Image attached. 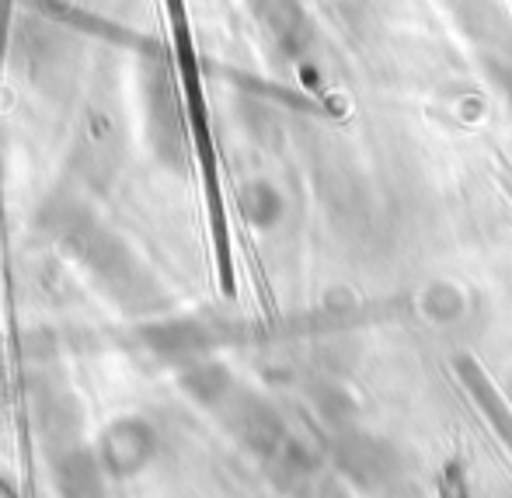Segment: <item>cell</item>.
<instances>
[{
  "mask_svg": "<svg viewBox=\"0 0 512 498\" xmlns=\"http://www.w3.org/2000/svg\"><path fill=\"white\" fill-rule=\"evenodd\" d=\"M460 373H464V384L471 387L474 401H478V408L485 411L488 418H492L495 432L502 436V443L512 450V411L506 408V401L499 398V391H495L492 384H488V377L478 370L474 363H460Z\"/></svg>",
  "mask_w": 512,
  "mask_h": 498,
  "instance_id": "obj_1",
  "label": "cell"
},
{
  "mask_svg": "<svg viewBox=\"0 0 512 498\" xmlns=\"http://www.w3.org/2000/svg\"><path fill=\"white\" fill-rule=\"evenodd\" d=\"M509 401H512V394H509Z\"/></svg>",
  "mask_w": 512,
  "mask_h": 498,
  "instance_id": "obj_2",
  "label": "cell"
}]
</instances>
